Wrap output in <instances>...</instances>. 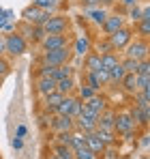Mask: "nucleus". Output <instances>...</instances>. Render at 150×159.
Here are the masks:
<instances>
[{
	"instance_id": "33",
	"label": "nucleus",
	"mask_w": 150,
	"mask_h": 159,
	"mask_svg": "<svg viewBox=\"0 0 150 159\" xmlns=\"http://www.w3.org/2000/svg\"><path fill=\"white\" fill-rule=\"evenodd\" d=\"M82 146H86V138H84V133L73 129L71 131V148L77 151V148H82Z\"/></svg>"
},
{
	"instance_id": "34",
	"label": "nucleus",
	"mask_w": 150,
	"mask_h": 159,
	"mask_svg": "<svg viewBox=\"0 0 150 159\" xmlns=\"http://www.w3.org/2000/svg\"><path fill=\"white\" fill-rule=\"evenodd\" d=\"M120 65H122V69H125L126 73H137V65H139V60L122 56V58H120Z\"/></svg>"
},
{
	"instance_id": "3",
	"label": "nucleus",
	"mask_w": 150,
	"mask_h": 159,
	"mask_svg": "<svg viewBox=\"0 0 150 159\" xmlns=\"http://www.w3.org/2000/svg\"><path fill=\"white\" fill-rule=\"evenodd\" d=\"M71 58H73V50H71V45H67V48H58V50L43 52L41 62H45L50 67H60V65H69Z\"/></svg>"
},
{
	"instance_id": "19",
	"label": "nucleus",
	"mask_w": 150,
	"mask_h": 159,
	"mask_svg": "<svg viewBox=\"0 0 150 159\" xmlns=\"http://www.w3.org/2000/svg\"><path fill=\"white\" fill-rule=\"evenodd\" d=\"M75 129L77 131H82V133H90V131H95L97 129V120H92V118H86V116H77L75 118Z\"/></svg>"
},
{
	"instance_id": "32",
	"label": "nucleus",
	"mask_w": 150,
	"mask_h": 159,
	"mask_svg": "<svg viewBox=\"0 0 150 159\" xmlns=\"http://www.w3.org/2000/svg\"><path fill=\"white\" fill-rule=\"evenodd\" d=\"M75 90H77V95H75V97H77V99H82V101H86V99H90V97H95V95H97L88 84H79Z\"/></svg>"
},
{
	"instance_id": "26",
	"label": "nucleus",
	"mask_w": 150,
	"mask_h": 159,
	"mask_svg": "<svg viewBox=\"0 0 150 159\" xmlns=\"http://www.w3.org/2000/svg\"><path fill=\"white\" fill-rule=\"evenodd\" d=\"M125 73H126V71L122 69V65H120V62H118L114 69H109V86H118V84H120V80L125 78Z\"/></svg>"
},
{
	"instance_id": "29",
	"label": "nucleus",
	"mask_w": 150,
	"mask_h": 159,
	"mask_svg": "<svg viewBox=\"0 0 150 159\" xmlns=\"http://www.w3.org/2000/svg\"><path fill=\"white\" fill-rule=\"evenodd\" d=\"M50 153H54V155H58V157H62V159H73V148H71V146H60V144H51Z\"/></svg>"
},
{
	"instance_id": "51",
	"label": "nucleus",
	"mask_w": 150,
	"mask_h": 159,
	"mask_svg": "<svg viewBox=\"0 0 150 159\" xmlns=\"http://www.w3.org/2000/svg\"><path fill=\"white\" fill-rule=\"evenodd\" d=\"M47 159H62V157H58V155H54V153H50V157Z\"/></svg>"
},
{
	"instance_id": "21",
	"label": "nucleus",
	"mask_w": 150,
	"mask_h": 159,
	"mask_svg": "<svg viewBox=\"0 0 150 159\" xmlns=\"http://www.w3.org/2000/svg\"><path fill=\"white\" fill-rule=\"evenodd\" d=\"M118 62H120V56H118V52L101 54V69H103V71H109V69H114Z\"/></svg>"
},
{
	"instance_id": "5",
	"label": "nucleus",
	"mask_w": 150,
	"mask_h": 159,
	"mask_svg": "<svg viewBox=\"0 0 150 159\" xmlns=\"http://www.w3.org/2000/svg\"><path fill=\"white\" fill-rule=\"evenodd\" d=\"M133 37H135L133 26H122L120 30H116L114 34H109L107 39H109V43H112V50H114V52H122L126 45L133 41Z\"/></svg>"
},
{
	"instance_id": "43",
	"label": "nucleus",
	"mask_w": 150,
	"mask_h": 159,
	"mask_svg": "<svg viewBox=\"0 0 150 159\" xmlns=\"http://www.w3.org/2000/svg\"><path fill=\"white\" fill-rule=\"evenodd\" d=\"M50 120H51V114H47V112L43 110V114L39 116V125H41L43 129H50Z\"/></svg>"
},
{
	"instance_id": "35",
	"label": "nucleus",
	"mask_w": 150,
	"mask_h": 159,
	"mask_svg": "<svg viewBox=\"0 0 150 159\" xmlns=\"http://www.w3.org/2000/svg\"><path fill=\"white\" fill-rule=\"evenodd\" d=\"M45 28L43 26H34V30H32V39H30V43H34V45H39L43 39H45Z\"/></svg>"
},
{
	"instance_id": "38",
	"label": "nucleus",
	"mask_w": 150,
	"mask_h": 159,
	"mask_svg": "<svg viewBox=\"0 0 150 159\" xmlns=\"http://www.w3.org/2000/svg\"><path fill=\"white\" fill-rule=\"evenodd\" d=\"M9 73H11V62H9L4 56H0V82L7 78Z\"/></svg>"
},
{
	"instance_id": "46",
	"label": "nucleus",
	"mask_w": 150,
	"mask_h": 159,
	"mask_svg": "<svg viewBox=\"0 0 150 159\" xmlns=\"http://www.w3.org/2000/svg\"><path fill=\"white\" fill-rule=\"evenodd\" d=\"M26 133H28V129H26V125H20V127H17V131H15V135H17V138H24Z\"/></svg>"
},
{
	"instance_id": "22",
	"label": "nucleus",
	"mask_w": 150,
	"mask_h": 159,
	"mask_svg": "<svg viewBox=\"0 0 150 159\" xmlns=\"http://www.w3.org/2000/svg\"><path fill=\"white\" fill-rule=\"evenodd\" d=\"M73 73H75V69L71 67V62H69V65H60V67H54V71H51V80L58 82V80L71 78Z\"/></svg>"
},
{
	"instance_id": "2",
	"label": "nucleus",
	"mask_w": 150,
	"mask_h": 159,
	"mask_svg": "<svg viewBox=\"0 0 150 159\" xmlns=\"http://www.w3.org/2000/svg\"><path fill=\"white\" fill-rule=\"evenodd\" d=\"M26 52H28V41L22 34H17L15 30L4 34V56L9 54L11 58H17V56H24Z\"/></svg>"
},
{
	"instance_id": "7",
	"label": "nucleus",
	"mask_w": 150,
	"mask_h": 159,
	"mask_svg": "<svg viewBox=\"0 0 150 159\" xmlns=\"http://www.w3.org/2000/svg\"><path fill=\"white\" fill-rule=\"evenodd\" d=\"M50 15H51L50 11L39 9V7H34V4H28L24 11H22V20L28 22V24H32V26H43Z\"/></svg>"
},
{
	"instance_id": "11",
	"label": "nucleus",
	"mask_w": 150,
	"mask_h": 159,
	"mask_svg": "<svg viewBox=\"0 0 150 159\" xmlns=\"http://www.w3.org/2000/svg\"><path fill=\"white\" fill-rule=\"evenodd\" d=\"M129 114H131V118H133V123L137 125V127H142V129H146L148 127V120H150V107H142V106H135L129 110Z\"/></svg>"
},
{
	"instance_id": "23",
	"label": "nucleus",
	"mask_w": 150,
	"mask_h": 159,
	"mask_svg": "<svg viewBox=\"0 0 150 159\" xmlns=\"http://www.w3.org/2000/svg\"><path fill=\"white\" fill-rule=\"evenodd\" d=\"M133 32L139 34V39H148L150 37V20L142 17L139 22H135V24H133Z\"/></svg>"
},
{
	"instance_id": "14",
	"label": "nucleus",
	"mask_w": 150,
	"mask_h": 159,
	"mask_svg": "<svg viewBox=\"0 0 150 159\" xmlns=\"http://www.w3.org/2000/svg\"><path fill=\"white\" fill-rule=\"evenodd\" d=\"M73 54H77V56H86V54L92 50V39L88 37V34H84V37H77L73 41Z\"/></svg>"
},
{
	"instance_id": "15",
	"label": "nucleus",
	"mask_w": 150,
	"mask_h": 159,
	"mask_svg": "<svg viewBox=\"0 0 150 159\" xmlns=\"http://www.w3.org/2000/svg\"><path fill=\"white\" fill-rule=\"evenodd\" d=\"M62 97H64V95H60L58 90H54V93H50V95H45V97H43V110H45L47 114H54L56 107L60 106Z\"/></svg>"
},
{
	"instance_id": "1",
	"label": "nucleus",
	"mask_w": 150,
	"mask_h": 159,
	"mask_svg": "<svg viewBox=\"0 0 150 159\" xmlns=\"http://www.w3.org/2000/svg\"><path fill=\"white\" fill-rule=\"evenodd\" d=\"M135 129H137V125L133 123V118H131V114L126 110L116 112V116H114V133L116 135H120L125 140H133L135 138Z\"/></svg>"
},
{
	"instance_id": "44",
	"label": "nucleus",
	"mask_w": 150,
	"mask_h": 159,
	"mask_svg": "<svg viewBox=\"0 0 150 159\" xmlns=\"http://www.w3.org/2000/svg\"><path fill=\"white\" fill-rule=\"evenodd\" d=\"M137 73L142 75V73H150V62L148 58L146 60H139V65H137Z\"/></svg>"
},
{
	"instance_id": "10",
	"label": "nucleus",
	"mask_w": 150,
	"mask_h": 159,
	"mask_svg": "<svg viewBox=\"0 0 150 159\" xmlns=\"http://www.w3.org/2000/svg\"><path fill=\"white\" fill-rule=\"evenodd\" d=\"M122 26H126V17L122 13H112V15H107L105 22L101 24V30H103L105 37H109V34H114L116 30H120Z\"/></svg>"
},
{
	"instance_id": "24",
	"label": "nucleus",
	"mask_w": 150,
	"mask_h": 159,
	"mask_svg": "<svg viewBox=\"0 0 150 159\" xmlns=\"http://www.w3.org/2000/svg\"><path fill=\"white\" fill-rule=\"evenodd\" d=\"M84 84H88L95 93H101V88H103V84L99 82V78H97L95 71H84Z\"/></svg>"
},
{
	"instance_id": "41",
	"label": "nucleus",
	"mask_w": 150,
	"mask_h": 159,
	"mask_svg": "<svg viewBox=\"0 0 150 159\" xmlns=\"http://www.w3.org/2000/svg\"><path fill=\"white\" fill-rule=\"evenodd\" d=\"M129 17L133 20V24H135V22H139V20H142V7H139V4L129 7Z\"/></svg>"
},
{
	"instance_id": "13",
	"label": "nucleus",
	"mask_w": 150,
	"mask_h": 159,
	"mask_svg": "<svg viewBox=\"0 0 150 159\" xmlns=\"http://www.w3.org/2000/svg\"><path fill=\"white\" fill-rule=\"evenodd\" d=\"M84 138H86V146L92 151V153H97V155H103L105 151H107V146L101 142V138L97 135L95 131H90V133H84Z\"/></svg>"
},
{
	"instance_id": "16",
	"label": "nucleus",
	"mask_w": 150,
	"mask_h": 159,
	"mask_svg": "<svg viewBox=\"0 0 150 159\" xmlns=\"http://www.w3.org/2000/svg\"><path fill=\"white\" fill-rule=\"evenodd\" d=\"M82 58H84V71H97V69H101V54L99 52L90 50Z\"/></svg>"
},
{
	"instance_id": "45",
	"label": "nucleus",
	"mask_w": 150,
	"mask_h": 159,
	"mask_svg": "<svg viewBox=\"0 0 150 159\" xmlns=\"http://www.w3.org/2000/svg\"><path fill=\"white\" fill-rule=\"evenodd\" d=\"M11 146H13V148H15V151H22V148H24V140H22V138H17V135H15V138H13V140H11Z\"/></svg>"
},
{
	"instance_id": "39",
	"label": "nucleus",
	"mask_w": 150,
	"mask_h": 159,
	"mask_svg": "<svg viewBox=\"0 0 150 159\" xmlns=\"http://www.w3.org/2000/svg\"><path fill=\"white\" fill-rule=\"evenodd\" d=\"M95 52H99V54L114 52V50H112V43H109V39H107V37H103L99 43H97V50H95Z\"/></svg>"
},
{
	"instance_id": "31",
	"label": "nucleus",
	"mask_w": 150,
	"mask_h": 159,
	"mask_svg": "<svg viewBox=\"0 0 150 159\" xmlns=\"http://www.w3.org/2000/svg\"><path fill=\"white\" fill-rule=\"evenodd\" d=\"M73 159H101V155L92 153L88 146H82V148L73 151Z\"/></svg>"
},
{
	"instance_id": "30",
	"label": "nucleus",
	"mask_w": 150,
	"mask_h": 159,
	"mask_svg": "<svg viewBox=\"0 0 150 159\" xmlns=\"http://www.w3.org/2000/svg\"><path fill=\"white\" fill-rule=\"evenodd\" d=\"M32 30H34V26H32V24H28V22H24V20L15 26V32H17V34H22L28 43H30V39H32Z\"/></svg>"
},
{
	"instance_id": "12",
	"label": "nucleus",
	"mask_w": 150,
	"mask_h": 159,
	"mask_svg": "<svg viewBox=\"0 0 150 159\" xmlns=\"http://www.w3.org/2000/svg\"><path fill=\"white\" fill-rule=\"evenodd\" d=\"M34 90H37V95L45 97L56 90V82L51 78H34Z\"/></svg>"
},
{
	"instance_id": "8",
	"label": "nucleus",
	"mask_w": 150,
	"mask_h": 159,
	"mask_svg": "<svg viewBox=\"0 0 150 159\" xmlns=\"http://www.w3.org/2000/svg\"><path fill=\"white\" fill-rule=\"evenodd\" d=\"M73 129H75V118L64 116V114H51L50 131H54V133H64V131H73Z\"/></svg>"
},
{
	"instance_id": "20",
	"label": "nucleus",
	"mask_w": 150,
	"mask_h": 159,
	"mask_svg": "<svg viewBox=\"0 0 150 159\" xmlns=\"http://www.w3.org/2000/svg\"><path fill=\"white\" fill-rule=\"evenodd\" d=\"M75 88H77V84H75V78H73V75L56 82V90H58L60 95H73Z\"/></svg>"
},
{
	"instance_id": "36",
	"label": "nucleus",
	"mask_w": 150,
	"mask_h": 159,
	"mask_svg": "<svg viewBox=\"0 0 150 159\" xmlns=\"http://www.w3.org/2000/svg\"><path fill=\"white\" fill-rule=\"evenodd\" d=\"M51 144H60V146H71V131L56 133V140H54Z\"/></svg>"
},
{
	"instance_id": "37",
	"label": "nucleus",
	"mask_w": 150,
	"mask_h": 159,
	"mask_svg": "<svg viewBox=\"0 0 150 159\" xmlns=\"http://www.w3.org/2000/svg\"><path fill=\"white\" fill-rule=\"evenodd\" d=\"M137 88L139 90H150V73H137Z\"/></svg>"
},
{
	"instance_id": "40",
	"label": "nucleus",
	"mask_w": 150,
	"mask_h": 159,
	"mask_svg": "<svg viewBox=\"0 0 150 159\" xmlns=\"http://www.w3.org/2000/svg\"><path fill=\"white\" fill-rule=\"evenodd\" d=\"M51 71H54V67H50V65H45V62H41V67L37 69L34 78H51Z\"/></svg>"
},
{
	"instance_id": "28",
	"label": "nucleus",
	"mask_w": 150,
	"mask_h": 159,
	"mask_svg": "<svg viewBox=\"0 0 150 159\" xmlns=\"http://www.w3.org/2000/svg\"><path fill=\"white\" fill-rule=\"evenodd\" d=\"M95 133L101 138V142L105 144V146H114L116 142H118V135L114 131H103V129H95Z\"/></svg>"
},
{
	"instance_id": "42",
	"label": "nucleus",
	"mask_w": 150,
	"mask_h": 159,
	"mask_svg": "<svg viewBox=\"0 0 150 159\" xmlns=\"http://www.w3.org/2000/svg\"><path fill=\"white\" fill-rule=\"evenodd\" d=\"M95 73H97V78H99V82L103 84V86H109V71H103V69H97Z\"/></svg>"
},
{
	"instance_id": "6",
	"label": "nucleus",
	"mask_w": 150,
	"mask_h": 159,
	"mask_svg": "<svg viewBox=\"0 0 150 159\" xmlns=\"http://www.w3.org/2000/svg\"><path fill=\"white\" fill-rule=\"evenodd\" d=\"M125 56L126 58H135V60H146L148 58V39H139V37H133V41L126 45L125 50Z\"/></svg>"
},
{
	"instance_id": "17",
	"label": "nucleus",
	"mask_w": 150,
	"mask_h": 159,
	"mask_svg": "<svg viewBox=\"0 0 150 159\" xmlns=\"http://www.w3.org/2000/svg\"><path fill=\"white\" fill-rule=\"evenodd\" d=\"M122 90H125L126 95H133V93H137L139 88H137V73H125V78L120 80V84H118Z\"/></svg>"
},
{
	"instance_id": "49",
	"label": "nucleus",
	"mask_w": 150,
	"mask_h": 159,
	"mask_svg": "<svg viewBox=\"0 0 150 159\" xmlns=\"http://www.w3.org/2000/svg\"><path fill=\"white\" fill-rule=\"evenodd\" d=\"M0 56H4V34L0 32Z\"/></svg>"
},
{
	"instance_id": "4",
	"label": "nucleus",
	"mask_w": 150,
	"mask_h": 159,
	"mask_svg": "<svg viewBox=\"0 0 150 159\" xmlns=\"http://www.w3.org/2000/svg\"><path fill=\"white\" fill-rule=\"evenodd\" d=\"M43 28L47 34H67L71 28V20L64 13H51L47 17V22L43 24Z\"/></svg>"
},
{
	"instance_id": "50",
	"label": "nucleus",
	"mask_w": 150,
	"mask_h": 159,
	"mask_svg": "<svg viewBox=\"0 0 150 159\" xmlns=\"http://www.w3.org/2000/svg\"><path fill=\"white\" fill-rule=\"evenodd\" d=\"M122 4L125 7H133V4H137V0H122Z\"/></svg>"
},
{
	"instance_id": "27",
	"label": "nucleus",
	"mask_w": 150,
	"mask_h": 159,
	"mask_svg": "<svg viewBox=\"0 0 150 159\" xmlns=\"http://www.w3.org/2000/svg\"><path fill=\"white\" fill-rule=\"evenodd\" d=\"M86 13H88V17H90V20H92L97 26H101V24L105 22V17L109 15L105 9H86Z\"/></svg>"
},
{
	"instance_id": "18",
	"label": "nucleus",
	"mask_w": 150,
	"mask_h": 159,
	"mask_svg": "<svg viewBox=\"0 0 150 159\" xmlns=\"http://www.w3.org/2000/svg\"><path fill=\"white\" fill-rule=\"evenodd\" d=\"M84 103H86V106L90 107V110H95L97 114H101L103 110H107V107H109V106H107V97H105V95H99V93H97L95 97L86 99Z\"/></svg>"
},
{
	"instance_id": "9",
	"label": "nucleus",
	"mask_w": 150,
	"mask_h": 159,
	"mask_svg": "<svg viewBox=\"0 0 150 159\" xmlns=\"http://www.w3.org/2000/svg\"><path fill=\"white\" fill-rule=\"evenodd\" d=\"M39 45H41L43 52L58 50V48H67V45H71V37L69 34H45V39Z\"/></svg>"
},
{
	"instance_id": "47",
	"label": "nucleus",
	"mask_w": 150,
	"mask_h": 159,
	"mask_svg": "<svg viewBox=\"0 0 150 159\" xmlns=\"http://www.w3.org/2000/svg\"><path fill=\"white\" fill-rule=\"evenodd\" d=\"M101 0H82V4H86V7H97Z\"/></svg>"
},
{
	"instance_id": "25",
	"label": "nucleus",
	"mask_w": 150,
	"mask_h": 159,
	"mask_svg": "<svg viewBox=\"0 0 150 159\" xmlns=\"http://www.w3.org/2000/svg\"><path fill=\"white\" fill-rule=\"evenodd\" d=\"M131 97H133V103H135V106L150 107V90H137V93H133Z\"/></svg>"
},
{
	"instance_id": "48",
	"label": "nucleus",
	"mask_w": 150,
	"mask_h": 159,
	"mask_svg": "<svg viewBox=\"0 0 150 159\" xmlns=\"http://www.w3.org/2000/svg\"><path fill=\"white\" fill-rule=\"evenodd\" d=\"M139 138H142V140H139V144H142V146H148V133H142Z\"/></svg>"
}]
</instances>
